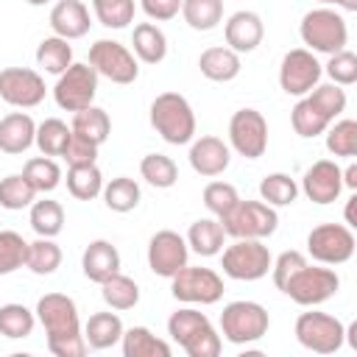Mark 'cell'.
Returning <instances> with one entry per match:
<instances>
[{
  "label": "cell",
  "mask_w": 357,
  "mask_h": 357,
  "mask_svg": "<svg viewBox=\"0 0 357 357\" xmlns=\"http://www.w3.org/2000/svg\"><path fill=\"white\" fill-rule=\"evenodd\" d=\"M36 321L45 326L47 335V349L56 357H84L86 354V340L81 332V318L78 307L70 296L64 293H45L36 301Z\"/></svg>",
  "instance_id": "1"
},
{
  "label": "cell",
  "mask_w": 357,
  "mask_h": 357,
  "mask_svg": "<svg viewBox=\"0 0 357 357\" xmlns=\"http://www.w3.org/2000/svg\"><path fill=\"white\" fill-rule=\"evenodd\" d=\"M167 335L190 357H218L223 349V340L215 332L212 321L192 307H181L167 318Z\"/></svg>",
  "instance_id": "2"
},
{
  "label": "cell",
  "mask_w": 357,
  "mask_h": 357,
  "mask_svg": "<svg viewBox=\"0 0 357 357\" xmlns=\"http://www.w3.org/2000/svg\"><path fill=\"white\" fill-rule=\"evenodd\" d=\"M151 126L170 145H187L195 137V112L178 92H162L151 103Z\"/></svg>",
  "instance_id": "3"
},
{
  "label": "cell",
  "mask_w": 357,
  "mask_h": 357,
  "mask_svg": "<svg viewBox=\"0 0 357 357\" xmlns=\"http://www.w3.org/2000/svg\"><path fill=\"white\" fill-rule=\"evenodd\" d=\"M298 33H301V42L307 45V50L312 53H337L346 47L349 42V25L343 20L340 11L329 8V6H321V8H312L301 17V25H298Z\"/></svg>",
  "instance_id": "4"
},
{
  "label": "cell",
  "mask_w": 357,
  "mask_h": 357,
  "mask_svg": "<svg viewBox=\"0 0 357 357\" xmlns=\"http://www.w3.org/2000/svg\"><path fill=\"white\" fill-rule=\"evenodd\" d=\"M268 310L257 301H231L220 312V335L234 346H245L268 335Z\"/></svg>",
  "instance_id": "5"
},
{
  "label": "cell",
  "mask_w": 357,
  "mask_h": 357,
  "mask_svg": "<svg viewBox=\"0 0 357 357\" xmlns=\"http://www.w3.org/2000/svg\"><path fill=\"white\" fill-rule=\"evenodd\" d=\"M223 231L231 234L234 240H265L276 231L279 226V215L273 206H268L265 201H237L234 209L220 218Z\"/></svg>",
  "instance_id": "6"
},
{
  "label": "cell",
  "mask_w": 357,
  "mask_h": 357,
  "mask_svg": "<svg viewBox=\"0 0 357 357\" xmlns=\"http://www.w3.org/2000/svg\"><path fill=\"white\" fill-rule=\"evenodd\" d=\"M340 290V276L332 268H321V265H301L282 287L284 296H290L296 304L301 307H318L324 301H329L335 293Z\"/></svg>",
  "instance_id": "7"
},
{
  "label": "cell",
  "mask_w": 357,
  "mask_h": 357,
  "mask_svg": "<svg viewBox=\"0 0 357 357\" xmlns=\"http://www.w3.org/2000/svg\"><path fill=\"white\" fill-rule=\"evenodd\" d=\"M271 251L262 240H234L231 245L223 248L220 268L229 279L237 282H257L271 271Z\"/></svg>",
  "instance_id": "8"
},
{
  "label": "cell",
  "mask_w": 357,
  "mask_h": 357,
  "mask_svg": "<svg viewBox=\"0 0 357 357\" xmlns=\"http://www.w3.org/2000/svg\"><path fill=\"white\" fill-rule=\"evenodd\" d=\"M296 340L315 354H335L346 340V326L329 312H301L296 318Z\"/></svg>",
  "instance_id": "9"
},
{
  "label": "cell",
  "mask_w": 357,
  "mask_h": 357,
  "mask_svg": "<svg viewBox=\"0 0 357 357\" xmlns=\"http://www.w3.org/2000/svg\"><path fill=\"white\" fill-rule=\"evenodd\" d=\"M354 231L346 223H321L307 234V251L321 265H343L354 257Z\"/></svg>",
  "instance_id": "10"
},
{
  "label": "cell",
  "mask_w": 357,
  "mask_h": 357,
  "mask_svg": "<svg viewBox=\"0 0 357 357\" xmlns=\"http://www.w3.org/2000/svg\"><path fill=\"white\" fill-rule=\"evenodd\" d=\"M170 293L184 304H215L223 296V279L212 268L184 265L170 276Z\"/></svg>",
  "instance_id": "11"
},
{
  "label": "cell",
  "mask_w": 357,
  "mask_h": 357,
  "mask_svg": "<svg viewBox=\"0 0 357 357\" xmlns=\"http://www.w3.org/2000/svg\"><path fill=\"white\" fill-rule=\"evenodd\" d=\"M95 92H98V73L92 64H70L56 86H53V98H56V106L64 109V112H81L86 106H92L95 100Z\"/></svg>",
  "instance_id": "12"
},
{
  "label": "cell",
  "mask_w": 357,
  "mask_h": 357,
  "mask_svg": "<svg viewBox=\"0 0 357 357\" xmlns=\"http://www.w3.org/2000/svg\"><path fill=\"white\" fill-rule=\"evenodd\" d=\"M89 64L95 67L98 75L109 78L112 84H134L139 75L137 56L114 39H98L89 47Z\"/></svg>",
  "instance_id": "13"
},
{
  "label": "cell",
  "mask_w": 357,
  "mask_h": 357,
  "mask_svg": "<svg viewBox=\"0 0 357 357\" xmlns=\"http://www.w3.org/2000/svg\"><path fill=\"white\" fill-rule=\"evenodd\" d=\"M229 145L245 159H259L268 148V120L262 112L237 109L229 120Z\"/></svg>",
  "instance_id": "14"
},
{
  "label": "cell",
  "mask_w": 357,
  "mask_h": 357,
  "mask_svg": "<svg viewBox=\"0 0 357 357\" xmlns=\"http://www.w3.org/2000/svg\"><path fill=\"white\" fill-rule=\"evenodd\" d=\"M321 75H324V67L315 59V53L307 50V47L287 50L282 64H279V86L287 95H296V98L307 95L312 86H318Z\"/></svg>",
  "instance_id": "15"
},
{
  "label": "cell",
  "mask_w": 357,
  "mask_h": 357,
  "mask_svg": "<svg viewBox=\"0 0 357 357\" xmlns=\"http://www.w3.org/2000/svg\"><path fill=\"white\" fill-rule=\"evenodd\" d=\"M45 78L28 67L0 70V98L17 109H33L45 100Z\"/></svg>",
  "instance_id": "16"
},
{
  "label": "cell",
  "mask_w": 357,
  "mask_h": 357,
  "mask_svg": "<svg viewBox=\"0 0 357 357\" xmlns=\"http://www.w3.org/2000/svg\"><path fill=\"white\" fill-rule=\"evenodd\" d=\"M187 257H190V245L187 240L173 231V229H162L151 237L148 243V268L156 273V276H165L170 279L173 273H178L184 265H187Z\"/></svg>",
  "instance_id": "17"
},
{
  "label": "cell",
  "mask_w": 357,
  "mask_h": 357,
  "mask_svg": "<svg viewBox=\"0 0 357 357\" xmlns=\"http://www.w3.org/2000/svg\"><path fill=\"white\" fill-rule=\"evenodd\" d=\"M301 190L312 204H332L343 190V170L332 159H318L304 170Z\"/></svg>",
  "instance_id": "18"
},
{
  "label": "cell",
  "mask_w": 357,
  "mask_h": 357,
  "mask_svg": "<svg viewBox=\"0 0 357 357\" xmlns=\"http://www.w3.org/2000/svg\"><path fill=\"white\" fill-rule=\"evenodd\" d=\"M187 156H190V167L198 176H206V178L220 176L231 162V151L220 137H198V139H192Z\"/></svg>",
  "instance_id": "19"
},
{
  "label": "cell",
  "mask_w": 357,
  "mask_h": 357,
  "mask_svg": "<svg viewBox=\"0 0 357 357\" xmlns=\"http://www.w3.org/2000/svg\"><path fill=\"white\" fill-rule=\"evenodd\" d=\"M223 33H226V47H231L234 53H251L259 47L265 36V25L257 11H234L226 20Z\"/></svg>",
  "instance_id": "20"
},
{
  "label": "cell",
  "mask_w": 357,
  "mask_h": 357,
  "mask_svg": "<svg viewBox=\"0 0 357 357\" xmlns=\"http://www.w3.org/2000/svg\"><path fill=\"white\" fill-rule=\"evenodd\" d=\"M50 28L56 36L61 39H81L86 36L89 31V8L81 3V0H59L53 8H50V17H47Z\"/></svg>",
  "instance_id": "21"
},
{
  "label": "cell",
  "mask_w": 357,
  "mask_h": 357,
  "mask_svg": "<svg viewBox=\"0 0 357 357\" xmlns=\"http://www.w3.org/2000/svg\"><path fill=\"white\" fill-rule=\"evenodd\" d=\"M36 137V123L28 112H11L0 120V151L3 153H25L33 145Z\"/></svg>",
  "instance_id": "22"
},
{
  "label": "cell",
  "mask_w": 357,
  "mask_h": 357,
  "mask_svg": "<svg viewBox=\"0 0 357 357\" xmlns=\"http://www.w3.org/2000/svg\"><path fill=\"white\" fill-rule=\"evenodd\" d=\"M81 268H84V276L89 282H106L112 273L120 271V251L109 243V240H92L86 248H84V257H81Z\"/></svg>",
  "instance_id": "23"
},
{
  "label": "cell",
  "mask_w": 357,
  "mask_h": 357,
  "mask_svg": "<svg viewBox=\"0 0 357 357\" xmlns=\"http://www.w3.org/2000/svg\"><path fill=\"white\" fill-rule=\"evenodd\" d=\"M240 53H234L231 47H206L198 59V70L204 78L209 81H218V84H226V81H234L240 75Z\"/></svg>",
  "instance_id": "24"
},
{
  "label": "cell",
  "mask_w": 357,
  "mask_h": 357,
  "mask_svg": "<svg viewBox=\"0 0 357 357\" xmlns=\"http://www.w3.org/2000/svg\"><path fill=\"white\" fill-rule=\"evenodd\" d=\"M187 245L198 254V257H215L223 251V240H226V231H223V223L218 218H198L190 231H187Z\"/></svg>",
  "instance_id": "25"
},
{
  "label": "cell",
  "mask_w": 357,
  "mask_h": 357,
  "mask_svg": "<svg viewBox=\"0 0 357 357\" xmlns=\"http://www.w3.org/2000/svg\"><path fill=\"white\" fill-rule=\"evenodd\" d=\"M131 45H134V56L145 64H159L167 56V36L162 33L159 25L153 22H139L134 25L131 33Z\"/></svg>",
  "instance_id": "26"
},
{
  "label": "cell",
  "mask_w": 357,
  "mask_h": 357,
  "mask_svg": "<svg viewBox=\"0 0 357 357\" xmlns=\"http://www.w3.org/2000/svg\"><path fill=\"white\" fill-rule=\"evenodd\" d=\"M123 337V321L117 312H95L89 315L86 326H84V340L89 349L100 351V349H112L114 343H120Z\"/></svg>",
  "instance_id": "27"
},
{
  "label": "cell",
  "mask_w": 357,
  "mask_h": 357,
  "mask_svg": "<svg viewBox=\"0 0 357 357\" xmlns=\"http://www.w3.org/2000/svg\"><path fill=\"white\" fill-rule=\"evenodd\" d=\"M123 354L126 357H170L173 349L167 340L156 337L148 326H131V329H123Z\"/></svg>",
  "instance_id": "28"
},
{
  "label": "cell",
  "mask_w": 357,
  "mask_h": 357,
  "mask_svg": "<svg viewBox=\"0 0 357 357\" xmlns=\"http://www.w3.org/2000/svg\"><path fill=\"white\" fill-rule=\"evenodd\" d=\"M70 128H73V134H78V137H84V139H89L92 145L100 148L112 134V120H109V114L103 109L86 106V109L73 114V126Z\"/></svg>",
  "instance_id": "29"
},
{
  "label": "cell",
  "mask_w": 357,
  "mask_h": 357,
  "mask_svg": "<svg viewBox=\"0 0 357 357\" xmlns=\"http://www.w3.org/2000/svg\"><path fill=\"white\" fill-rule=\"evenodd\" d=\"M290 123H293V131H296L298 137H304V139H312V137L324 134V131L332 126V120H329L307 95H301V100L293 106Z\"/></svg>",
  "instance_id": "30"
},
{
  "label": "cell",
  "mask_w": 357,
  "mask_h": 357,
  "mask_svg": "<svg viewBox=\"0 0 357 357\" xmlns=\"http://www.w3.org/2000/svg\"><path fill=\"white\" fill-rule=\"evenodd\" d=\"M36 64L45 73H50V75H61L73 64V47H70V42L61 39V36H56V33L53 36H45L39 42V47H36Z\"/></svg>",
  "instance_id": "31"
},
{
  "label": "cell",
  "mask_w": 357,
  "mask_h": 357,
  "mask_svg": "<svg viewBox=\"0 0 357 357\" xmlns=\"http://www.w3.org/2000/svg\"><path fill=\"white\" fill-rule=\"evenodd\" d=\"M100 296L112 310H131L139 301V287L126 273H112L106 282H100Z\"/></svg>",
  "instance_id": "32"
},
{
  "label": "cell",
  "mask_w": 357,
  "mask_h": 357,
  "mask_svg": "<svg viewBox=\"0 0 357 357\" xmlns=\"http://www.w3.org/2000/svg\"><path fill=\"white\" fill-rule=\"evenodd\" d=\"M73 137V128L59 120V117H47L36 126V137H33V145L45 153V156H61L67 142Z\"/></svg>",
  "instance_id": "33"
},
{
  "label": "cell",
  "mask_w": 357,
  "mask_h": 357,
  "mask_svg": "<svg viewBox=\"0 0 357 357\" xmlns=\"http://www.w3.org/2000/svg\"><path fill=\"white\" fill-rule=\"evenodd\" d=\"M103 204L112 209V212H131V209H137V204H139V198H142V192H139V184L134 181V178H128V176H117V178H112L109 184H103Z\"/></svg>",
  "instance_id": "34"
},
{
  "label": "cell",
  "mask_w": 357,
  "mask_h": 357,
  "mask_svg": "<svg viewBox=\"0 0 357 357\" xmlns=\"http://www.w3.org/2000/svg\"><path fill=\"white\" fill-rule=\"evenodd\" d=\"M181 17L192 31H212L223 20V0H181Z\"/></svg>",
  "instance_id": "35"
},
{
  "label": "cell",
  "mask_w": 357,
  "mask_h": 357,
  "mask_svg": "<svg viewBox=\"0 0 357 357\" xmlns=\"http://www.w3.org/2000/svg\"><path fill=\"white\" fill-rule=\"evenodd\" d=\"M67 190L78 201H92L103 192V176L98 165H75L67 170Z\"/></svg>",
  "instance_id": "36"
},
{
  "label": "cell",
  "mask_w": 357,
  "mask_h": 357,
  "mask_svg": "<svg viewBox=\"0 0 357 357\" xmlns=\"http://www.w3.org/2000/svg\"><path fill=\"white\" fill-rule=\"evenodd\" d=\"M31 229L39 234V237H56L61 229H64V209L59 201H50V198H42V201H33L31 204Z\"/></svg>",
  "instance_id": "37"
},
{
  "label": "cell",
  "mask_w": 357,
  "mask_h": 357,
  "mask_svg": "<svg viewBox=\"0 0 357 357\" xmlns=\"http://www.w3.org/2000/svg\"><path fill=\"white\" fill-rule=\"evenodd\" d=\"M61 265V248L53 243V237H39L28 243L25 251V268L33 271L36 276H50Z\"/></svg>",
  "instance_id": "38"
},
{
  "label": "cell",
  "mask_w": 357,
  "mask_h": 357,
  "mask_svg": "<svg viewBox=\"0 0 357 357\" xmlns=\"http://www.w3.org/2000/svg\"><path fill=\"white\" fill-rule=\"evenodd\" d=\"M33 326H36V312H31L25 304L11 301L0 307V335L20 340V337H28Z\"/></svg>",
  "instance_id": "39"
},
{
  "label": "cell",
  "mask_w": 357,
  "mask_h": 357,
  "mask_svg": "<svg viewBox=\"0 0 357 357\" xmlns=\"http://www.w3.org/2000/svg\"><path fill=\"white\" fill-rule=\"evenodd\" d=\"M259 198L268 206H290L298 198V184L287 173H268L259 181Z\"/></svg>",
  "instance_id": "40"
},
{
  "label": "cell",
  "mask_w": 357,
  "mask_h": 357,
  "mask_svg": "<svg viewBox=\"0 0 357 357\" xmlns=\"http://www.w3.org/2000/svg\"><path fill=\"white\" fill-rule=\"evenodd\" d=\"M33 201H36V190L22 173H11V176L0 178V206L3 209L17 212V209L31 206Z\"/></svg>",
  "instance_id": "41"
},
{
  "label": "cell",
  "mask_w": 357,
  "mask_h": 357,
  "mask_svg": "<svg viewBox=\"0 0 357 357\" xmlns=\"http://www.w3.org/2000/svg\"><path fill=\"white\" fill-rule=\"evenodd\" d=\"M139 173H142V178L151 187H159V190H167V187H173L178 181V167L165 153H148V156H142Z\"/></svg>",
  "instance_id": "42"
},
{
  "label": "cell",
  "mask_w": 357,
  "mask_h": 357,
  "mask_svg": "<svg viewBox=\"0 0 357 357\" xmlns=\"http://www.w3.org/2000/svg\"><path fill=\"white\" fill-rule=\"evenodd\" d=\"M22 176L33 184L36 192H53L61 184V167L50 156H45V153L28 159L25 167H22Z\"/></svg>",
  "instance_id": "43"
},
{
  "label": "cell",
  "mask_w": 357,
  "mask_h": 357,
  "mask_svg": "<svg viewBox=\"0 0 357 357\" xmlns=\"http://www.w3.org/2000/svg\"><path fill=\"white\" fill-rule=\"evenodd\" d=\"M92 11L103 28H126L134 22V0H92Z\"/></svg>",
  "instance_id": "44"
},
{
  "label": "cell",
  "mask_w": 357,
  "mask_h": 357,
  "mask_svg": "<svg viewBox=\"0 0 357 357\" xmlns=\"http://www.w3.org/2000/svg\"><path fill=\"white\" fill-rule=\"evenodd\" d=\"M326 151L335 153V156H354L357 153V120L346 117V120H337L335 126H329L326 131Z\"/></svg>",
  "instance_id": "45"
},
{
  "label": "cell",
  "mask_w": 357,
  "mask_h": 357,
  "mask_svg": "<svg viewBox=\"0 0 357 357\" xmlns=\"http://www.w3.org/2000/svg\"><path fill=\"white\" fill-rule=\"evenodd\" d=\"M25 251H28V243L22 240V234L11 229L0 231V276L20 271L25 265Z\"/></svg>",
  "instance_id": "46"
},
{
  "label": "cell",
  "mask_w": 357,
  "mask_h": 357,
  "mask_svg": "<svg viewBox=\"0 0 357 357\" xmlns=\"http://www.w3.org/2000/svg\"><path fill=\"white\" fill-rule=\"evenodd\" d=\"M237 201H240V195H237L234 184H229V181H209V184L204 187V206H206L218 220L226 218V215L234 209Z\"/></svg>",
  "instance_id": "47"
},
{
  "label": "cell",
  "mask_w": 357,
  "mask_h": 357,
  "mask_svg": "<svg viewBox=\"0 0 357 357\" xmlns=\"http://www.w3.org/2000/svg\"><path fill=\"white\" fill-rule=\"evenodd\" d=\"M307 98L335 123V117H340L346 112V89L337 84H318L307 92Z\"/></svg>",
  "instance_id": "48"
},
{
  "label": "cell",
  "mask_w": 357,
  "mask_h": 357,
  "mask_svg": "<svg viewBox=\"0 0 357 357\" xmlns=\"http://www.w3.org/2000/svg\"><path fill=\"white\" fill-rule=\"evenodd\" d=\"M326 75L332 78V84H337V86H351L354 81H357V56L351 53V50H337V53H332L329 56V61H326Z\"/></svg>",
  "instance_id": "49"
},
{
  "label": "cell",
  "mask_w": 357,
  "mask_h": 357,
  "mask_svg": "<svg viewBox=\"0 0 357 357\" xmlns=\"http://www.w3.org/2000/svg\"><path fill=\"white\" fill-rule=\"evenodd\" d=\"M61 156H64V162H67L70 167H75V165H95V159H98V145H92L89 139L73 134Z\"/></svg>",
  "instance_id": "50"
},
{
  "label": "cell",
  "mask_w": 357,
  "mask_h": 357,
  "mask_svg": "<svg viewBox=\"0 0 357 357\" xmlns=\"http://www.w3.org/2000/svg\"><path fill=\"white\" fill-rule=\"evenodd\" d=\"M307 262V257L301 254V251H282L279 257H276V262H271V273H273V284L282 290L284 287V282L301 268Z\"/></svg>",
  "instance_id": "51"
},
{
  "label": "cell",
  "mask_w": 357,
  "mask_h": 357,
  "mask_svg": "<svg viewBox=\"0 0 357 357\" xmlns=\"http://www.w3.org/2000/svg\"><path fill=\"white\" fill-rule=\"evenodd\" d=\"M139 6L156 22H167L181 11V0H139Z\"/></svg>",
  "instance_id": "52"
},
{
  "label": "cell",
  "mask_w": 357,
  "mask_h": 357,
  "mask_svg": "<svg viewBox=\"0 0 357 357\" xmlns=\"http://www.w3.org/2000/svg\"><path fill=\"white\" fill-rule=\"evenodd\" d=\"M343 187L357 190V165H349V167L343 170Z\"/></svg>",
  "instance_id": "53"
},
{
  "label": "cell",
  "mask_w": 357,
  "mask_h": 357,
  "mask_svg": "<svg viewBox=\"0 0 357 357\" xmlns=\"http://www.w3.org/2000/svg\"><path fill=\"white\" fill-rule=\"evenodd\" d=\"M324 6H340L343 11H357V0H318Z\"/></svg>",
  "instance_id": "54"
},
{
  "label": "cell",
  "mask_w": 357,
  "mask_h": 357,
  "mask_svg": "<svg viewBox=\"0 0 357 357\" xmlns=\"http://www.w3.org/2000/svg\"><path fill=\"white\" fill-rule=\"evenodd\" d=\"M354 204H357V195H351L346 204V226H354Z\"/></svg>",
  "instance_id": "55"
},
{
  "label": "cell",
  "mask_w": 357,
  "mask_h": 357,
  "mask_svg": "<svg viewBox=\"0 0 357 357\" xmlns=\"http://www.w3.org/2000/svg\"><path fill=\"white\" fill-rule=\"evenodd\" d=\"M28 6H45V3H50V0H25Z\"/></svg>",
  "instance_id": "56"
}]
</instances>
